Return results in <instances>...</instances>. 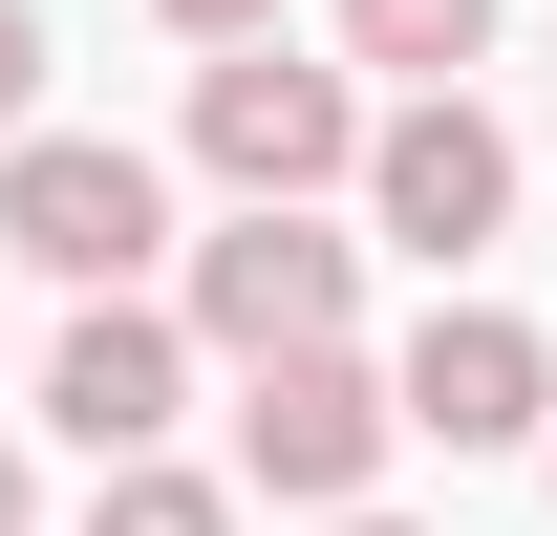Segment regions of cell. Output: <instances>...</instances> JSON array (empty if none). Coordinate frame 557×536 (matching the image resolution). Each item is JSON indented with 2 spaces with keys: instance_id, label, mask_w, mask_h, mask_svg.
<instances>
[{
  "instance_id": "obj_8",
  "label": "cell",
  "mask_w": 557,
  "mask_h": 536,
  "mask_svg": "<svg viewBox=\"0 0 557 536\" xmlns=\"http://www.w3.org/2000/svg\"><path fill=\"white\" fill-rule=\"evenodd\" d=\"M344 65H386V86H472V65H493V0H344Z\"/></svg>"
},
{
  "instance_id": "obj_9",
  "label": "cell",
  "mask_w": 557,
  "mask_h": 536,
  "mask_svg": "<svg viewBox=\"0 0 557 536\" xmlns=\"http://www.w3.org/2000/svg\"><path fill=\"white\" fill-rule=\"evenodd\" d=\"M86 536H236V494H214V472H172V451H108Z\"/></svg>"
},
{
  "instance_id": "obj_3",
  "label": "cell",
  "mask_w": 557,
  "mask_h": 536,
  "mask_svg": "<svg viewBox=\"0 0 557 536\" xmlns=\"http://www.w3.org/2000/svg\"><path fill=\"white\" fill-rule=\"evenodd\" d=\"M364 236H386V258H493V236H515V194H536V172H515V130H493L472 86H408V108H364Z\"/></svg>"
},
{
  "instance_id": "obj_14",
  "label": "cell",
  "mask_w": 557,
  "mask_h": 536,
  "mask_svg": "<svg viewBox=\"0 0 557 536\" xmlns=\"http://www.w3.org/2000/svg\"><path fill=\"white\" fill-rule=\"evenodd\" d=\"M536 451H557V429H536Z\"/></svg>"
},
{
  "instance_id": "obj_5",
  "label": "cell",
  "mask_w": 557,
  "mask_h": 536,
  "mask_svg": "<svg viewBox=\"0 0 557 536\" xmlns=\"http://www.w3.org/2000/svg\"><path fill=\"white\" fill-rule=\"evenodd\" d=\"M344 150H364V65H300L278 22H236L194 65V172L214 194H344Z\"/></svg>"
},
{
  "instance_id": "obj_10",
  "label": "cell",
  "mask_w": 557,
  "mask_h": 536,
  "mask_svg": "<svg viewBox=\"0 0 557 536\" xmlns=\"http://www.w3.org/2000/svg\"><path fill=\"white\" fill-rule=\"evenodd\" d=\"M44 108V0H0V130Z\"/></svg>"
},
{
  "instance_id": "obj_2",
  "label": "cell",
  "mask_w": 557,
  "mask_h": 536,
  "mask_svg": "<svg viewBox=\"0 0 557 536\" xmlns=\"http://www.w3.org/2000/svg\"><path fill=\"white\" fill-rule=\"evenodd\" d=\"M0 258L22 279H150L172 258V172H150L129 130H44V108H22V130H0Z\"/></svg>"
},
{
  "instance_id": "obj_7",
  "label": "cell",
  "mask_w": 557,
  "mask_h": 536,
  "mask_svg": "<svg viewBox=\"0 0 557 536\" xmlns=\"http://www.w3.org/2000/svg\"><path fill=\"white\" fill-rule=\"evenodd\" d=\"M172 407H194V322L129 301V279H86V322L44 343V429L108 472V451H172Z\"/></svg>"
},
{
  "instance_id": "obj_12",
  "label": "cell",
  "mask_w": 557,
  "mask_h": 536,
  "mask_svg": "<svg viewBox=\"0 0 557 536\" xmlns=\"http://www.w3.org/2000/svg\"><path fill=\"white\" fill-rule=\"evenodd\" d=\"M0 536H44V472H22V451H0Z\"/></svg>"
},
{
  "instance_id": "obj_11",
  "label": "cell",
  "mask_w": 557,
  "mask_h": 536,
  "mask_svg": "<svg viewBox=\"0 0 557 536\" xmlns=\"http://www.w3.org/2000/svg\"><path fill=\"white\" fill-rule=\"evenodd\" d=\"M172 22H194V44H236V22H278V0H172Z\"/></svg>"
},
{
  "instance_id": "obj_13",
  "label": "cell",
  "mask_w": 557,
  "mask_h": 536,
  "mask_svg": "<svg viewBox=\"0 0 557 536\" xmlns=\"http://www.w3.org/2000/svg\"><path fill=\"white\" fill-rule=\"evenodd\" d=\"M322 536H408V515H364V494H344V515H322Z\"/></svg>"
},
{
  "instance_id": "obj_4",
  "label": "cell",
  "mask_w": 557,
  "mask_h": 536,
  "mask_svg": "<svg viewBox=\"0 0 557 536\" xmlns=\"http://www.w3.org/2000/svg\"><path fill=\"white\" fill-rule=\"evenodd\" d=\"M386 451H408V407H386L364 343H278V365H236V494L344 515V494H386Z\"/></svg>"
},
{
  "instance_id": "obj_1",
  "label": "cell",
  "mask_w": 557,
  "mask_h": 536,
  "mask_svg": "<svg viewBox=\"0 0 557 536\" xmlns=\"http://www.w3.org/2000/svg\"><path fill=\"white\" fill-rule=\"evenodd\" d=\"M172 322L214 365H278V343H364V236H322V194H236L172 279Z\"/></svg>"
},
{
  "instance_id": "obj_6",
  "label": "cell",
  "mask_w": 557,
  "mask_h": 536,
  "mask_svg": "<svg viewBox=\"0 0 557 536\" xmlns=\"http://www.w3.org/2000/svg\"><path fill=\"white\" fill-rule=\"evenodd\" d=\"M386 407H408V451H536L557 429V343L515 301H429L408 365H386Z\"/></svg>"
}]
</instances>
